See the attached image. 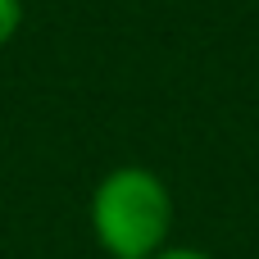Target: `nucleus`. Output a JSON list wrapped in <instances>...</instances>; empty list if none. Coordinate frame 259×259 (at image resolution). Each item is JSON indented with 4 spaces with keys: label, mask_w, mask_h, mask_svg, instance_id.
<instances>
[{
    "label": "nucleus",
    "mask_w": 259,
    "mask_h": 259,
    "mask_svg": "<svg viewBox=\"0 0 259 259\" xmlns=\"http://www.w3.org/2000/svg\"><path fill=\"white\" fill-rule=\"evenodd\" d=\"M173 228V196L159 173L123 164L91 196V232L114 259H155Z\"/></svg>",
    "instance_id": "f257e3e1"
},
{
    "label": "nucleus",
    "mask_w": 259,
    "mask_h": 259,
    "mask_svg": "<svg viewBox=\"0 0 259 259\" xmlns=\"http://www.w3.org/2000/svg\"><path fill=\"white\" fill-rule=\"evenodd\" d=\"M155 259H214V255H205V250H196V246H178V250H159Z\"/></svg>",
    "instance_id": "7ed1b4c3"
},
{
    "label": "nucleus",
    "mask_w": 259,
    "mask_h": 259,
    "mask_svg": "<svg viewBox=\"0 0 259 259\" xmlns=\"http://www.w3.org/2000/svg\"><path fill=\"white\" fill-rule=\"evenodd\" d=\"M18 18H23V5H18V0H0V46H9V41H14Z\"/></svg>",
    "instance_id": "f03ea898"
}]
</instances>
